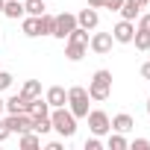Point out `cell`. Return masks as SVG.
<instances>
[{
	"label": "cell",
	"instance_id": "5bb4252c",
	"mask_svg": "<svg viewBox=\"0 0 150 150\" xmlns=\"http://www.w3.org/2000/svg\"><path fill=\"white\" fill-rule=\"evenodd\" d=\"M132 127H135V121H132V115H127V112H121V115L112 118V129H115V132H129Z\"/></svg>",
	"mask_w": 150,
	"mask_h": 150
},
{
	"label": "cell",
	"instance_id": "836d02e7",
	"mask_svg": "<svg viewBox=\"0 0 150 150\" xmlns=\"http://www.w3.org/2000/svg\"><path fill=\"white\" fill-rule=\"evenodd\" d=\"M147 115H150V100H147Z\"/></svg>",
	"mask_w": 150,
	"mask_h": 150
},
{
	"label": "cell",
	"instance_id": "3957f363",
	"mask_svg": "<svg viewBox=\"0 0 150 150\" xmlns=\"http://www.w3.org/2000/svg\"><path fill=\"white\" fill-rule=\"evenodd\" d=\"M112 94V71H106V68H100V71H94V77H91V83H88V97L91 100H106Z\"/></svg>",
	"mask_w": 150,
	"mask_h": 150
},
{
	"label": "cell",
	"instance_id": "d4e9b609",
	"mask_svg": "<svg viewBox=\"0 0 150 150\" xmlns=\"http://www.w3.org/2000/svg\"><path fill=\"white\" fill-rule=\"evenodd\" d=\"M106 147H109V150H127V138H124V132H112L109 141H106Z\"/></svg>",
	"mask_w": 150,
	"mask_h": 150
},
{
	"label": "cell",
	"instance_id": "f1b7e54d",
	"mask_svg": "<svg viewBox=\"0 0 150 150\" xmlns=\"http://www.w3.org/2000/svg\"><path fill=\"white\" fill-rule=\"evenodd\" d=\"M132 150H150V141L147 138H135L132 141Z\"/></svg>",
	"mask_w": 150,
	"mask_h": 150
},
{
	"label": "cell",
	"instance_id": "d6986e66",
	"mask_svg": "<svg viewBox=\"0 0 150 150\" xmlns=\"http://www.w3.org/2000/svg\"><path fill=\"white\" fill-rule=\"evenodd\" d=\"M30 115H33V118H41V115H50V103H47L44 97H35V100L30 103Z\"/></svg>",
	"mask_w": 150,
	"mask_h": 150
},
{
	"label": "cell",
	"instance_id": "4dcf8cb0",
	"mask_svg": "<svg viewBox=\"0 0 150 150\" xmlns=\"http://www.w3.org/2000/svg\"><path fill=\"white\" fill-rule=\"evenodd\" d=\"M141 77L150 83V62H144V65H141Z\"/></svg>",
	"mask_w": 150,
	"mask_h": 150
},
{
	"label": "cell",
	"instance_id": "f546056e",
	"mask_svg": "<svg viewBox=\"0 0 150 150\" xmlns=\"http://www.w3.org/2000/svg\"><path fill=\"white\" fill-rule=\"evenodd\" d=\"M9 135H12V129L6 127V121H0V144H3V141H6Z\"/></svg>",
	"mask_w": 150,
	"mask_h": 150
},
{
	"label": "cell",
	"instance_id": "e575fe53",
	"mask_svg": "<svg viewBox=\"0 0 150 150\" xmlns=\"http://www.w3.org/2000/svg\"><path fill=\"white\" fill-rule=\"evenodd\" d=\"M147 3H150V0H147Z\"/></svg>",
	"mask_w": 150,
	"mask_h": 150
},
{
	"label": "cell",
	"instance_id": "484cf974",
	"mask_svg": "<svg viewBox=\"0 0 150 150\" xmlns=\"http://www.w3.org/2000/svg\"><path fill=\"white\" fill-rule=\"evenodd\" d=\"M12 80H15V77H12L9 71H0V91H6V88L12 86Z\"/></svg>",
	"mask_w": 150,
	"mask_h": 150
},
{
	"label": "cell",
	"instance_id": "9a60e30c",
	"mask_svg": "<svg viewBox=\"0 0 150 150\" xmlns=\"http://www.w3.org/2000/svg\"><path fill=\"white\" fill-rule=\"evenodd\" d=\"M3 15H6V18H12V21L24 18V15H27V12H24V0H6V6H3Z\"/></svg>",
	"mask_w": 150,
	"mask_h": 150
},
{
	"label": "cell",
	"instance_id": "ac0fdd59",
	"mask_svg": "<svg viewBox=\"0 0 150 150\" xmlns=\"http://www.w3.org/2000/svg\"><path fill=\"white\" fill-rule=\"evenodd\" d=\"M21 94H24L27 100L41 97V83H38V80H27V83H24V88H21Z\"/></svg>",
	"mask_w": 150,
	"mask_h": 150
},
{
	"label": "cell",
	"instance_id": "7402d4cb",
	"mask_svg": "<svg viewBox=\"0 0 150 150\" xmlns=\"http://www.w3.org/2000/svg\"><path fill=\"white\" fill-rule=\"evenodd\" d=\"M44 3H47V0H24V12L38 18V15H44V12H47V9H44Z\"/></svg>",
	"mask_w": 150,
	"mask_h": 150
},
{
	"label": "cell",
	"instance_id": "44dd1931",
	"mask_svg": "<svg viewBox=\"0 0 150 150\" xmlns=\"http://www.w3.org/2000/svg\"><path fill=\"white\" fill-rule=\"evenodd\" d=\"M132 44H135V50H150V33L147 30H135V35H132Z\"/></svg>",
	"mask_w": 150,
	"mask_h": 150
},
{
	"label": "cell",
	"instance_id": "8992f818",
	"mask_svg": "<svg viewBox=\"0 0 150 150\" xmlns=\"http://www.w3.org/2000/svg\"><path fill=\"white\" fill-rule=\"evenodd\" d=\"M3 121H6V127H9L12 132L21 135V132H30V129H33V121H35V118H33L30 112H15V115H9V118H3Z\"/></svg>",
	"mask_w": 150,
	"mask_h": 150
},
{
	"label": "cell",
	"instance_id": "5b68a950",
	"mask_svg": "<svg viewBox=\"0 0 150 150\" xmlns=\"http://www.w3.org/2000/svg\"><path fill=\"white\" fill-rule=\"evenodd\" d=\"M88 129H91V135H106V132H112V118L103 112V109H88Z\"/></svg>",
	"mask_w": 150,
	"mask_h": 150
},
{
	"label": "cell",
	"instance_id": "9c48e42d",
	"mask_svg": "<svg viewBox=\"0 0 150 150\" xmlns=\"http://www.w3.org/2000/svg\"><path fill=\"white\" fill-rule=\"evenodd\" d=\"M112 33H94L91 38H88V47H91V53H97V56H106L109 50H112Z\"/></svg>",
	"mask_w": 150,
	"mask_h": 150
},
{
	"label": "cell",
	"instance_id": "30bf717a",
	"mask_svg": "<svg viewBox=\"0 0 150 150\" xmlns=\"http://www.w3.org/2000/svg\"><path fill=\"white\" fill-rule=\"evenodd\" d=\"M147 6V0H124V3H121V18L124 21H135L138 15H141V9Z\"/></svg>",
	"mask_w": 150,
	"mask_h": 150
},
{
	"label": "cell",
	"instance_id": "7a4b0ae2",
	"mask_svg": "<svg viewBox=\"0 0 150 150\" xmlns=\"http://www.w3.org/2000/svg\"><path fill=\"white\" fill-rule=\"evenodd\" d=\"M86 50H88V30L74 27L71 35L65 38V56H68L71 62H80V59L86 56Z\"/></svg>",
	"mask_w": 150,
	"mask_h": 150
},
{
	"label": "cell",
	"instance_id": "d6a6232c",
	"mask_svg": "<svg viewBox=\"0 0 150 150\" xmlns=\"http://www.w3.org/2000/svg\"><path fill=\"white\" fill-rule=\"evenodd\" d=\"M3 6H6V0H0V15H3Z\"/></svg>",
	"mask_w": 150,
	"mask_h": 150
},
{
	"label": "cell",
	"instance_id": "ffe728a7",
	"mask_svg": "<svg viewBox=\"0 0 150 150\" xmlns=\"http://www.w3.org/2000/svg\"><path fill=\"white\" fill-rule=\"evenodd\" d=\"M53 27H56V15H38V30H41V35H53Z\"/></svg>",
	"mask_w": 150,
	"mask_h": 150
},
{
	"label": "cell",
	"instance_id": "cb8c5ba5",
	"mask_svg": "<svg viewBox=\"0 0 150 150\" xmlns=\"http://www.w3.org/2000/svg\"><path fill=\"white\" fill-rule=\"evenodd\" d=\"M33 129H35L38 135H47V132L53 129V124H50V115H41V118H35V121H33Z\"/></svg>",
	"mask_w": 150,
	"mask_h": 150
},
{
	"label": "cell",
	"instance_id": "83f0119b",
	"mask_svg": "<svg viewBox=\"0 0 150 150\" xmlns=\"http://www.w3.org/2000/svg\"><path fill=\"white\" fill-rule=\"evenodd\" d=\"M135 30H147V33H150V12L138 15V27H135Z\"/></svg>",
	"mask_w": 150,
	"mask_h": 150
},
{
	"label": "cell",
	"instance_id": "ba28073f",
	"mask_svg": "<svg viewBox=\"0 0 150 150\" xmlns=\"http://www.w3.org/2000/svg\"><path fill=\"white\" fill-rule=\"evenodd\" d=\"M132 35H135V27H132V21H118L115 27H112V38L118 41V44H132Z\"/></svg>",
	"mask_w": 150,
	"mask_h": 150
},
{
	"label": "cell",
	"instance_id": "8fae6325",
	"mask_svg": "<svg viewBox=\"0 0 150 150\" xmlns=\"http://www.w3.org/2000/svg\"><path fill=\"white\" fill-rule=\"evenodd\" d=\"M44 100L50 103V109H56V106H68V91H65L62 86H50L47 94H44Z\"/></svg>",
	"mask_w": 150,
	"mask_h": 150
},
{
	"label": "cell",
	"instance_id": "277c9868",
	"mask_svg": "<svg viewBox=\"0 0 150 150\" xmlns=\"http://www.w3.org/2000/svg\"><path fill=\"white\" fill-rule=\"evenodd\" d=\"M88 88L83 86H71L68 88V109L74 112V118H86L88 115Z\"/></svg>",
	"mask_w": 150,
	"mask_h": 150
},
{
	"label": "cell",
	"instance_id": "1f68e13d",
	"mask_svg": "<svg viewBox=\"0 0 150 150\" xmlns=\"http://www.w3.org/2000/svg\"><path fill=\"white\" fill-rule=\"evenodd\" d=\"M3 112H6V100H3V97H0V115H3Z\"/></svg>",
	"mask_w": 150,
	"mask_h": 150
},
{
	"label": "cell",
	"instance_id": "6da1fadb",
	"mask_svg": "<svg viewBox=\"0 0 150 150\" xmlns=\"http://www.w3.org/2000/svg\"><path fill=\"white\" fill-rule=\"evenodd\" d=\"M50 124H53V129H56L62 138H74V132H77V118H74V112H71L68 106L50 109Z\"/></svg>",
	"mask_w": 150,
	"mask_h": 150
},
{
	"label": "cell",
	"instance_id": "2e32d148",
	"mask_svg": "<svg viewBox=\"0 0 150 150\" xmlns=\"http://www.w3.org/2000/svg\"><path fill=\"white\" fill-rule=\"evenodd\" d=\"M18 144H21L24 150H35V147H41V135H38L35 129H30V132H21Z\"/></svg>",
	"mask_w": 150,
	"mask_h": 150
},
{
	"label": "cell",
	"instance_id": "e0dca14e",
	"mask_svg": "<svg viewBox=\"0 0 150 150\" xmlns=\"http://www.w3.org/2000/svg\"><path fill=\"white\" fill-rule=\"evenodd\" d=\"M21 30H24V35H27V38L41 35V30H38V18H35V15H27V18L21 21Z\"/></svg>",
	"mask_w": 150,
	"mask_h": 150
},
{
	"label": "cell",
	"instance_id": "7c38bea8",
	"mask_svg": "<svg viewBox=\"0 0 150 150\" xmlns=\"http://www.w3.org/2000/svg\"><path fill=\"white\" fill-rule=\"evenodd\" d=\"M100 24V15H97V9L91 6V9H83L80 15H77V27H83V30H94Z\"/></svg>",
	"mask_w": 150,
	"mask_h": 150
},
{
	"label": "cell",
	"instance_id": "4fadbf2b",
	"mask_svg": "<svg viewBox=\"0 0 150 150\" xmlns=\"http://www.w3.org/2000/svg\"><path fill=\"white\" fill-rule=\"evenodd\" d=\"M30 103H33V100H27L24 94H12V97L6 100V112H9V115H15V112H30Z\"/></svg>",
	"mask_w": 150,
	"mask_h": 150
},
{
	"label": "cell",
	"instance_id": "52a82bcc",
	"mask_svg": "<svg viewBox=\"0 0 150 150\" xmlns=\"http://www.w3.org/2000/svg\"><path fill=\"white\" fill-rule=\"evenodd\" d=\"M77 27V15H71V12H62V15H56V27H53V38H68L71 35V30Z\"/></svg>",
	"mask_w": 150,
	"mask_h": 150
},
{
	"label": "cell",
	"instance_id": "4316f807",
	"mask_svg": "<svg viewBox=\"0 0 150 150\" xmlns=\"http://www.w3.org/2000/svg\"><path fill=\"white\" fill-rule=\"evenodd\" d=\"M103 144H100V135H91V138H86V150H100Z\"/></svg>",
	"mask_w": 150,
	"mask_h": 150
},
{
	"label": "cell",
	"instance_id": "603a6c76",
	"mask_svg": "<svg viewBox=\"0 0 150 150\" xmlns=\"http://www.w3.org/2000/svg\"><path fill=\"white\" fill-rule=\"evenodd\" d=\"M121 3H124V0H88V6H94V9H109V12H118Z\"/></svg>",
	"mask_w": 150,
	"mask_h": 150
}]
</instances>
